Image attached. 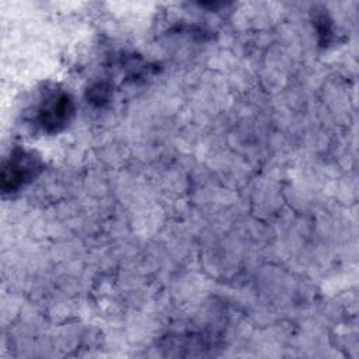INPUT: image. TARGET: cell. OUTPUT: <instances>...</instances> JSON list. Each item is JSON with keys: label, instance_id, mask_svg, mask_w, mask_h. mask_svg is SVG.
<instances>
[{"label": "cell", "instance_id": "obj_1", "mask_svg": "<svg viewBox=\"0 0 359 359\" xmlns=\"http://www.w3.org/2000/svg\"><path fill=\"white\" fill-rule=\"evenodd\" d=\"M43 168L42 160L29 150L15 147L4 160L1 168V189L13 194L31 182Z\"/></svg>", "mask_w": 359, "mask_h": 359}, {"label": "cell", "instance_id": "obj_2", "mask_svg": "<svg viewBox=\"0 0 359 359\" xmlns=\"http://www.w3.org/2000/svg\"><path fill=\"white\" fill-rule=\"evenodd\" d=\"M74 109V101L69 93L52 91L42 100L36 122L45 132L56 133L70 123Z\"/></svg>", "mask_w": 359, "mask_h": 359}, {"label": "cell", "instance_id": "obj_3", "mask_svg": "<svg viewBox=\"0 0 359 359\" xmlns=\"http://www.w3.org/2000/svg\"><path fill=\"white\" fill-rule=\"evenodd\" d=\"M111 94V88L107 83H95L88 90V102H93L95 105H102L108 101Z\"/></svg>", "mask_w": 359, "mask_h": 359}]
</instances>
